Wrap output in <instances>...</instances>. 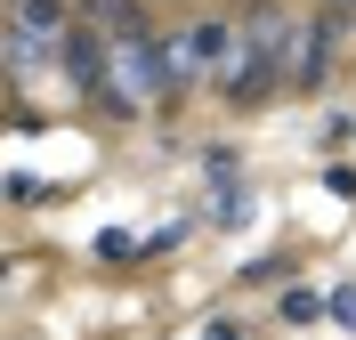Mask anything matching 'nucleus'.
<instances>
[{"label": "nucleus", "instance_id": "nucleus-1", "mask_svg": "<svg viewBox=\"0 0 356 340\" xmlns=\"http://www.w3.org/2000/svg\"><path fill=\"white\" fill-rule=\"evenodd\" d=\"M170 81H186V73H178V57L146 33V17L113 24V90H106V106H122V113H130V106H154Z\"/></svg>", "mask_w": 356, "mask_h": 340}, {"label": "nucleus", "instance_id": "nucleus-2", "mask_svg": "<svg viewBox=\"0 0 356 340\" xmlns=\"http://www.w3.org/2000/svg\"><path fill=\"white\" fill-rule=\"evenodd\" d=\"M170 57H178V73H219L243 57V41H235L227 17H202V24H186V41H170Z\"/></svg>", "mask_w": 356, "mask_h": 340}, {"label": "nucleus", "instance_id": "nucleus-3", "mask_svg": "<svg viewBox=\"0 0 356 340\" xmlns=\"http://www.w3.org/2000/svg\"><path fill=\"white\" fill-rule=\"evenodd\" d=\"M57 65H65V81H73L81 97H106V90H113V49L97 41V33H65Z\"/></svg>", "mask_w": 356, "mask_h": 340}, {"label": "nucleus", "instance_id": "nucleus-4", "mask_svg": "<svg viewBox=\"0 0 356 340\" xmlns=\"http://www.w3.org/2000/svg\"><path fill=\"white\" fill-rule=\"evenodd\" d=\"M324 57H332V33H324V24H300L291 49H284V81L291 90H316V81H324Z\"/></svg>", "mask_w": 356, "mask_h": 340}, {"label": "nucleus", "instance_id": "nucleus-5", "mask_svg": "<svg viewBox=\"0 0 356 340\" xmlns=\"http://www.w3.org/2000/svg\"><path fill=\"white\" fill-rule=\"evenodd\" d=\"M57 49H65V41H41V33L8 24V65H17V81H33L41 65H57Z\"/></svg>", "mask_w": 356, "mask_h": 340}, {"label": "nucleus", "instance_id": "nucleus-6", "mask_svg": "<svg viewBox=\"0 0 356 340\" xmlns=\"http://www.w3.org/2000/svg\"><path fill=\"white\" fill-rule=\"evenodd\" d=\"M8 24L41 33V41H65V33H73V24H65V0H17V8H8Z\"/></svg>", "mask_w": 356, "mask_h": 340}, {"label": "nucleus", "instance_id": "nucleus-7", "mask_svg": "<svg viewBox=\"0 0 356 340\" xmlns=\"http://www.w3.org/2000/svg\"><path fill=\"white\" fill-rule=\"evenodd\" d=\"M211 219H219V227H243V219H251V186H235V179H227V186H219V211H211Z\"/></svg>", "mask_w": 356, "mask_h": 340}, {"label": "nucleus", "instance_id": "nucleus-8", "mask_svg": "<svg viewBox=\"0 0 356 340\" xmlns=\"http://www.w3.org/2000/svg\"><path fill=\"white\" fill-rule=\"evenodd\" d=\"M284 316H291V324H308V316H332V300H316L308 284H291V292H284Z\"/></svg>", "mask_w": 356, "mask_h": 340}, {"label": "nucleus", "instance_id": "nucleus-9", "mask_svg": "<svg viewBox=\"0 0 356 340\" xmlns=\"http://www.w3.org/2000/svg\"><path fill=\"white\" fill-rule=\"evenodd\" d=\"M97 259H138V235H122V227H106V235H97Z\"/></svg>", "mask_w": 356, "mask_h": 340}, {"label": "nucleus", "instance_id": "nucleus-10", "mask_svg": "<svg viewBox=\"0 0 356 340\" xmlns=\"http://www.w3.org/2000/svg\"><path fill=\"white\" fill-rule=\"evenodd\" d=\"M202 340H243V324H211V332H202Z\"/></svg>", "mask_w": 356, "mask_h": 340}, {"label": "nucleus", "instance_id": "nucleus-11", "mask_svg": "<svg viewBox=\"0 0 356 340\" xmlns=\"http://www.w3.org/2000/svg\"><path fill=\"white\" fill-rule=\"evenodd\" d=\"M348 8H356V0H348Z\"/></svg>", "mask_w": 356, "mask_h": 340}]
</instances>
